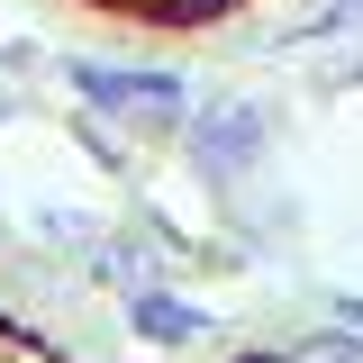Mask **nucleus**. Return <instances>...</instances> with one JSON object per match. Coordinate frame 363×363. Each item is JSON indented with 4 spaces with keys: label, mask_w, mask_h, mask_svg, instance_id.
Returning <instances> with one entry per match:
<instances>
[{
    "label": "nucleus",
    "mask_w": 363,
    "mask_h": 363,
    "mask_svg": "<svg viewBox=\"0 0 363 363\" xmlns=\"http://www.w3.org/2000/svg\"><path fill=\"white\" fill-rule=\"evenodd\" d=\"M91 109H118V118H145V128H173L182 118V82L173 73H118V64H73Z\"/></svg>",
    "instance_id": "obj_1"
},
{
    "label": "nucleus",
    "mask_w": 363,
    "mask_h": 363,
    "mask_svg": "<svg viewBox=\"0 0 363 363\" xmlns=\"http://www.w3.org/2000/svg\"><path fill=\"white\" fill-rule=\"evenodd\" d=\"M191 145H200V173H245V164L264 155V109H255V100H218Z\"/></svg>",
    "instance_id": "obj_2"
},
{
    "label": "nucleus",
    "mask_w": 363,
    "mask_h": 363,
    "mask_svg": "<svg viewBox=\"0 0 363 363\" xmlns=\"http://www.w3.org/2000/svg\"><path fill=\"white\" fill-rule=\"evenodd\" d=\"M128 318H136V336H155V345H191V336H200V309H182L164 291H136Z\"/></svg>",
    "instance_id": "obj_3"
},
{
    "label": "nucleus",
    "mask_w": 363,
    "mask_h": 363,
    "mask_svg": "<svg viewBox=\"0 0 363 363\" xmlns=\"http://www.w3.org/2000/svg\"><path fill=\"white\" fill-rule=\"evenodd\" d=\"M291 363H363V336H300Z\"/></svg>",
    "instance_id": "obj_4"
},
{
    "label": "nucleus",
    "mask_w": 363,
    "mask_h": 363,
    "mask_svg": "<svg viewBox=\"0 0 363 363\" xmlns=\"http://www.w3.org/2000/svg\"><path fill=\"white\" fill-rule=\"evenodd\" d=\"M0 118H9V91H0Z\"/></svg>",
    "instance_id": "obj_5"
}]
</instances>
